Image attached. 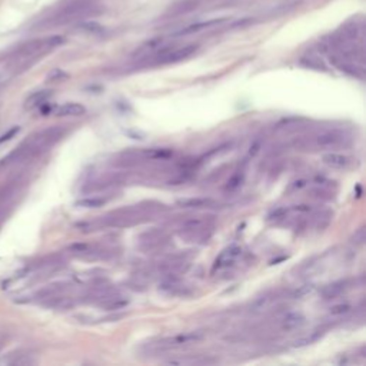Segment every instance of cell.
<instances>
[{
	"mask_svg": "<svg viewBox=\"0 0 366 366\" xmlns=\"http://www.w3.org/2000/svg\"><path fill=\"white\" fill-rule=\"evenodd\" d=\"M100 12V6L96 0H72L63 6L56 15L50 17L49 23L52 26H62L73 22H82Z\"/></svg>",
	"mask_w": 366,
	"mask_h": 366,
	"instance_id": "1",
	"label": "cell"
},
{
	"mask_svg": "<svg viewBox=\"0 0 366 366\" xmlns=\"http://www.w3.org/2000/svg\"><path fill=\"white\" fill-rule=\"evenodd\" d=\"M196 50H197L196 45H188V46H183V48L179 49H162L160 52L156 53V56H155V63H176V62H180V60L188 59Z\"/></svg>",
	"mask_w": 366,
	"mask_h": 366,
	"instance_id": "2",
	"label": "cell"
},
{
	"mask_svg": "<svg viewBox=\"0 0 366 366\" xmlns=\"http://www.w3.org/2000/svg\"><path fill=\"white\" fill-rule=\"evenodd\" d=\"M348 138L345 136L343 132L339 130H325L318 133L313 138L315 146L318 147H323V149H334V147H339L342 144H345V141Z\"/></svg>",
	"mask_w": 366,
	"mask_h": 366,
	"instance_id": "3",
	"label": "cell"
},
{
	"mask_svg": "<svg viewBox=\"0 0 366 366\" xmlns=\"http://www.w3.org/2000/svg\"><path fill=\"white\" fill-rule=\"evenodd\" d=\"M205 338L202 332H185V334H177L173 336H168L165 339L159 340V346H166V348H177V346H185L200 342Z\"/></svg>",
	"mask_w": 366,
	"mask_h": 366,
	"instance_id": "4",
	"label": "cell"
},
{
	"mask_svg": "<svg viewBox=\"0 0 366 366\" xmlns=\"http://www.w3.org/2000/svg\"><path fill=\"white\" fill-rule=\"evenodd\" d=\"M240 255H242V248L240 246H229L227 249H225L222 253L216 257L212 271H219V269H225V268L230 266Z\"/></svg>",
	"mask_w": 366,
	"mask_h": 366,
	"instance_id": "5",
	"label": "cell"
},
{
	"mask_svg": "<svg viewBox=\"0 0 366 366\" xmlns=\"http://www.w3.org/2000/svg\"><path fill=\"white\" fill-rule=\"evenodd\" d=\"M322 162L332 169H349L352 165V159L349 156L340 153H326L323 155Z\"/></svg>",
	"mask_w": 366,
	"mask_h": 366,
	"instance_id": "6",
	"label": "cell"
},
{
	"mask_svg": "<svg viewBox=\"0 0 366 366\" xmlns=\"http://www.w3.org/2000/svg\"><path fill=\"white\" fill-rule=\"evenodd\" d=\"M216 205V202L210 197H183L177 200V206L188 207V209H203V207H212Z\"/></svg>",
	"mask_w": 366,
	"mask_h": 366,
	"instance_id": "7",
	"label": "cell"
},
{
	"mask_svg": "<svg viewBox=\"0 0 366 366\" xmlns=\"http://www.w3.org/2000/svg\"><path fill=\"white\" fill-rule=\"evenodd\" d=\"M55 114L57 116H82L86 113V108L80 103H75V102H70V103H64L62 106H57L53 109Z\"/></svg>",
	"mask_w": 366,
	"mask_h": 366,
	"instance_id": "8",
	"label": "cell"
},
{
	"mask_svg": "<svg viewBox=\"0 0 366 366\" xmlns=\"http://www.w3.org/2000/svg\"><path fill=\"white\" fill-rule=\"evenodd\" d=\"M225 19H212V20H207V22H202V23H195V25H191V26H186L183 28L182 30L176 32V36H186V34H192V33H197L203 29H207V28H212V26H216L219 23H223Z\"/></svg>",
	"mask_w": 366,
	"mask_h": 366,
	"instance_id": "9",
	"label": "cell"
},
{
	"mask_svg": "<svg viewBox=\"0 0 366 366\" xmlns=\"http://www.w3.org/2000/svg\"><path fill=\"white\" fill-rule=\"evenodd\" d=\"M52 96V90H39L34 92L29 96L25 102V108L26 109H34V108H40L42 105L48 103V99Z\"/></svg>",
	"mask_w": 366,
	"mask_h": 366,
	"instance_id": "10",
	"label": "cell"
},
{
	"mask_svg": "<svg viewBox=\"0 0 366 366\" xmlns=\"http://www.w3.org/2000/svg\"><path fill=\"white\" fill-rule=\"evenodd\" d=\"M142 155L149 160H168L173 156V150L168 147H152L142 150Z\"/></svg>",
	"mask_w": 366,
	"mask_h": 366,
	"instance_id": "11",
	"label": "cell"
},
{
	"mask_svg": "<svg viewBox=\"0 0 366 366\" xmlns=\"http://www.w3.org/2000/svg\"><path fill=\"white\" fill-rule=\"evenodd\" d=\"M305 316H303L301 312H290L287 313L286 316L282 320V328L285 331H295L298 328H301L303 323H305Z\"/></svg>",
	"mask_w": 366,
	"mask_h": 366,
	"instance_id": "12",
	"label": "cell"
},
{
	"mask_svg": "<svg viewBox=\"0 0 366 366\" xmlns=\"http://www.w3.org/2000/svg\"><path fill=\"white\" fill-rule=\"evenodd\" d=\"M196 7H197V1L196 0H185L182 3H177L175 6H172L169 9V15L180 16V15H185V13H189L192 10H195Z\"/></svg>",
	"mask_w": 366,
	"mask_h": 366,
	"instance_id": "13",
	"label": "cell"
},
{
	"mask_svg": "<svg viewBox=\"0 0 366 366\" xmlns=\"http://www.w3.org/2000/svg\"><path fill=\"white\" fill-rule=\"evenodd\" d=\"M301 64H303L305 67H309V69H315V70H326V64L323 63V60L316 56V55H306L301 59Z\"/></svg>",
	"mask_w": 366,
	"mask_h": 366,
	"instance_id": "14",
	"label": "cell"
},
{
	"mask_svg": "<svg viewBox=\"0 0 366 366\" xmlns=\"http://www.w3.org/2000/svg\"><path fill=\"white\" fill-rule=\"evenodd\" d=\"M345 289H346V282L340 281V282H335L332 285L325 287V289L322 290V293H323V296H325L326 299H334L336 296H339Z\"/></svg>",
	"mask_w": 366,
	"mask_h": 366,
	"instance_id": "15",
	"label": "cell"
},
{
	"mask_svg": "<svg viewBox=\"0 0 366 366\" xmlns=\"http://www.w3.org/2000/svg\"><path fill=\"white\" fill-rule=\"evenodd\" d=\"M243 179H245V170L243 169H239V170H236L233 175L229 177V180H227V183L225 186V191L233 192L239 189L240 185L243 183Z\"/></svg>",
	"mask_w": 366,
	"mask_h": 366,
	"instance_id": "16",
	"label": "cell"
},
{
	"mask_svg": "<svg viewBox=\"0 0 366 366\" xmlns=\"http://www.w3.org/2000/svg\"><path fill=\"white\" fill-rule=\"evenodd\" d=\"M273 299H275V293H266V295L257 298L255 302L252 303V306H251V312H260V310H263L265 308H268L273 302Z\"/></svg>",
	"mask_w": 366,
	"mask_h": 366,
	"instance_id": "17",
	"label": "cell"
},
{
	"mask_svg": "<svg viewBox=\"0 0 366 366\" xmlns=\"http://www.w3.org/2000/svg\"><path fill=\"white\" fill-rule=\"evenodd\" d=\"M352 310V306L349 303H338V305H334L331 309H329V315L332 316H342V315H346Z\"/></svg>",
	"mask_w": 366,
	"mask_h": 366,
	"instance_id": "18",
	"label": "cell"
},
{
	"mask_svg": "<svg viewBox=\"0 0 366 366\" xmlns=\"http://www.w3.org/2000/svg\"><path fill=\"white\" fill-rule=\"evenodd\" d=\"M320 336H322V332H316V334H312L310 336L301 338V339L295 340L292 346H293V348H302V346H306V345H310V343H313L315 340H318Z\"/></svg>",
	"mask_w": 366,
	"mask_h": 366,
	"instance_id": "19",
	"label": "cell"
},
{
	"mask_svg": "<svg viewBox=\"0 0 366 366\" xmlns=\"http://www.w3.org/2000/svg\"><path fill=\"white\" fill-rule=\"evenodd\" d=\"M78 206L80 207H100L105 205V200L103 199H96V197H87V199H82L76 203Z\"/></svg>",
	"mask_w": 366,
	"mask_h": 366,
	"instance_id": "20",
	"label": "cell"
},
{
	"mask_svg": "<svg viewBox=\"0 0 366 366\" xmlns=\"http://www.w3.org/2000/svg\"><path fill=\"white\" fill-rule=\"evenodd\" d=\"M315 289V286L312 285V283H306V285H302V286H299L295 292H293V298L295 299H301V298H303V296H306V295H309L312 290Z\"/></svg>",
	"mask_w": 366,
	"mask_h": 366,
	"instance_id": "21",
	"label": "cell"
},
{
	"mask_svg": "<svg viewBox=\"0 0 366 366\" xmlns=\"http://www.w3.org/2000/svg\"><path fill=\"white\" fill-rule=\"evenodd\" d=\"M205 221L203 219H200V218H192L189 221H186L185 222V230H197V229H200L203 225H205Z\"/></svg>",
	"mask_w": 366,
	"mask_h": 366,
	"instance_id": "22",
	"label": "cell"
},
{
	"mask_svg": "<svg viewBox=\"0 0 366 366\" xmlns=\"http://www.w3.org/2000/svg\"><path fill=\"white\" fill-rule=\"evenodd\" d=\"M7 364H10V365H19V366H22V365H30V364H33V361L28 356V355H15V358L13 359H9L7 361Z\"/></svg>",
	"mask_w": 366,
	"mask_h": 366,
	"instance_id": "23",
	"label": "cell"
},
{
	"mask_svg": "<svg viewBox=\"0 0 366 366\" xmlns=\"http://www.w3.org/2000/svg\"><path fill=\"white\" fill-rule=\"evenodd\" d=\"M67 79V73L60 70V69H53L48 75L49 82H57V80H64Z\"/></svg>",
	"mask_w": 366,
	"mask_h": 366,
	"instance_id": "24",
	"label": "cell"
},
{
	"mask_svg": "<svg viewBox=\"0 0 366 366\" xmlns=\"http://www.w3.org/2000/svg\"><path fill=\"white\" fill-rule=\"evenodd\" d=\"M80 29H83V30H86V32H92V33H99L103 30V28H102L99 23H96V22L82 23V25H80Z\"/></svg>",
	"mask_w": 366,
	"mask_h": 366,
	"instance_id": "25",
	"label": "cell"
},
{
	"mask_svg": "<svg viewBox=\"0 0 366 366\" xmlns=\"http://www.w3.org/2000/svg\"><path fill=\"white\" fill-rule=\"evenodd\" d=\"M19 132H20V128H19V126H15V128H12L10 130H7L4 135H1V136H0V144L4 143V142H9L12 138H15V136H16Z\"/></svg>",
	"mask_w": 366,
	"mask_h": 366,
	"instance_id": "26",
	"label": "cell"
},
{
	"mask_svg": "<svg viewBox=\"0 0 366 366\" xmlns=\"http://www.w3.org/2000/svg\"><path fill=\"white\" fill-rule=\"evenodd\" d=\"M355 239H358V240H355L356 243H364V240H365V229L364 227L359 229L358 233H355Z\"/></svg>",
	"mask_w": 366,
	"mask_h": 366,
	"instance_id": "27",
	"label": "cell"
},
{
	"mask_svg": "<svg viewBox=\"0 0 366 366\" xmlns=\"http://www.w3.org/2000/svg\"><path fill=\"white\" fill-rule=\"evenodd\" d=\"M259 149H260V142H256V143H253L252 146H251V150H249V156H255L256 153L259 152Z\"/></svg>",
	"mask_w": 366,
	"mask_h": 366,
	"instance_id": "28",
	"label": "cell"
}]
</instances>
